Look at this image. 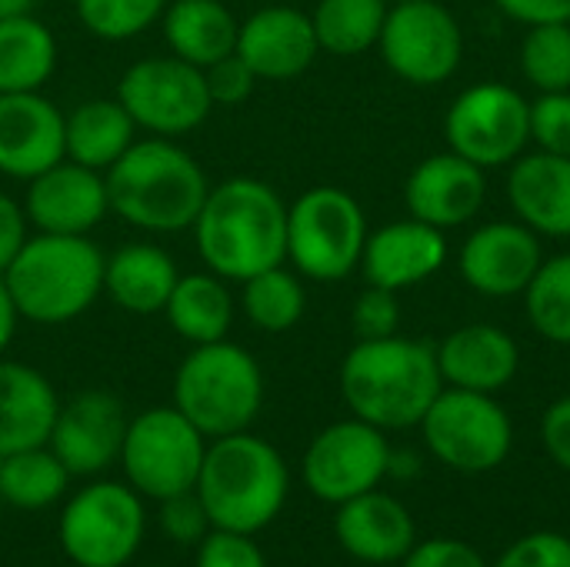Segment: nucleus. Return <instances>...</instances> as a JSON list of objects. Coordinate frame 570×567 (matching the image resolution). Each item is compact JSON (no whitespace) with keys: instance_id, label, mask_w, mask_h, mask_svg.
<instances>
[{"instance_id":"4c0bfd02","label":"nucleus","mask_w":570,"mask_h":567,"mask_svg":"<svg viewBox=\"0 0 570 567\" xmlns=\"http://www.w3.org/2000/svg\"><path fill=\"white\" fill-rule=\"evenodd\" d=\"M194 567H267V558L254 535L210 528L194 551Z\"/></svg>"},{"instance_id":"9b49d317","label":"nucleus","mask_w":570,"mask_h":567,"mask_svg":"<svg viewBox=\"0 0 570 567\" xmlns=\"http://www.w3.org/2000/svg\"><path fill=\"white\" fill-rule=\"evenodd\" d=\"M117 100L134 117V124L154 137L190 134L214 110L204 70L174 53L130 63L117 84Z\"/></svg>"},{"instance_id":"b1692460","label":"nucleus","mask_w":570,"mask_h":567,"mask_svg":"<svg viewBox=\"0 0 570 567\" xmlns=\"http://www.w3.org/2000/svg\"><path fill=\"white\" fill-rule=\"evenodd\" d=\"M508 201L534 234L570 237V157L548 150L518 157L508 174Z\"/></svg>"},{"instance_id":"4be33fe9","label":"nucleus","mask_w":570,"mask_h":567,"mask_svg":"<svg viewBox=\"0 0 570 567\" xmlns=\"http://www.w3.org/2000/svg\"><path fill=\"white\" fill-rule=\"evenodd\" d=\"M448 257V241L444 231L407 217V221H394L374 234H367L364 241V254H361V271L364 281L384 291H404L414 287L428 277H434L441 271Z\"/></svg>"},{"instance_id":"8fccbe9b","label":"nucleus","mask_w":570,"mask_h":567,"mask_svg":"<svg viewBox=\"0 0 570 567\" xmlns=\"http://www.w3.org/2000/svg\"><path fill=\"white\" fill-rule=\"evenodd\" d=\"M391 3H404V0H391Z\"/></svg>"},{"instance_id":"f704fd0d","label":"nucleus","mask_w":570,"mask_h":567,"mask_svg":"<svg viewBox=\"0 0 570 567\" xmlns=\"http://www.w3.org/2000/svg\"><path fill=\"white\" fill-rule=\"evenodd\" d=\"M521 70L541 94L570 90V23L528 27L521 40Z\"/></svg>"},{"instance_id":"ea45409f","label":"nucleus","mask_w":570,"mask_h":567,"mask_svg":"<svg viewBox=\"0 0 570 567\" xmlns=\"http://www.w3.org/2000/svg\"><path fill=\"white\" fill-rule=\"evenodd\" d=\"M351 324H354L357 341H377V338L397 334V328H401V304H397V294L367 284V291L354 301Z\"/></svg>"},{"instance_id":"f8f14e48","label":"nucleus","mask_w":570,"mask_h":567,"mask_svg":"<svg viewBox=\"0 0 570 567\" xmlns=\"http://www.w3.org/2000/svg\"><path fill=\"white\" fill-rule=\"evenodd\" d=\"M391 454L387 431L351 414L347 421H334L314 434L301 461V478L317 501L337 508L381 488L391 475Z\"/></svg>"},{"instance_id":"e433bc0d","label":"nucleus","mask_w":570,"mask_h":567,"mask_svg":"<svg viewBox=\"0 0 570 567\" xmlns=\"http://www.w3.org/2000/svg\"><path fill=\"white\" fill-rule=\"evenodd\" d=\"M531 140L538 150L570 157V90L541 94L531 104Z\"/></svg>"},{"instance_id":"49530a36","label":"nucleus","mask_w":570,"mask_h":567,"mask_svg":"<svg viewBox=\"0 0 570 567\" xmlns=\"http://www.w3.org/2000/svg\"><path fill=\"white\" fill-rule=\"evenodd\" d=\"M511 20L524 27L538 23H570V0H494Z\"/></svg>"},{"instance_id":"9d476101","label":"nucleus","mask_w":570,"mask_h":567,"mask_svg":"<svg viewBox=\"0 0 570 567\" xmlns=\"http://www.w3.org/2000/svg\"><path fill=\"white\" fill-rule=\"evenodd\" d=\"M417 428L428 451L458 475L498 471L514 444L511 414L498 398L464 388H444Z\"/></svg>"},{"instance_id":"7ed1b4c3","label":"nucleus","mask_w":570,"mask_h":567,"mask_svg":"<svg viewBox=\"0 0 570 567\" xmlns=\"http://www.w3.org/2000/svg\"><path fill=\"white\" fill-rule=\"evenodd\" d=\"M104 180L110 211L150 234L194 227L210 190L204 167L170 137L134 140L120 160L104 170Z\"/></svg>"},{"instance_id":"2f4dec72","label":"nucleus","mask_w":570,"mask_h":567,"mask_svg":"<svg viewBox=\"0 0 570 567\" xmlns=\"http://www.w3.org/2000/svg\"><path fill=\"white\" fill-rule=\"evenodd\" d=\"M387 20V0H321L311 13L321 50L357 57L377 47Z\"/></svg>"},{"instance_id":"c756f323","label":"nucleus","mask_w":570,"mask_h":567,"mask_svg":"<svg viewBox=\"0 0 570 567\" xmlns=\"http://www.w3.org/2000/svg\"><path fill=\"white\" fill-rule=\"evenodd\" d=\"M57 70V40L33 13L0 20V94L40 90Z\"/></svg>"},{"instance_id":"f257e3e1","label":"nucleus","mask_w":570,"mask_h":567,"mask_svg":"<svg viewBox=\"0 0 570 567\" xmlns=\"http://www.w3.org/2000/svg\"><path fill=\"white\" fill-rule=\"evenodd\" d=\"M190 231L204 267L224 281H247L287 261V204L257 177L210 187Z\"/></svg>"},{"instance_id":"20e7f679","label":"nucleus","mask_w":570,"mask_h":567,"mask_svg":"<svg viewBox=\"0 0 570 567\" xmlns=\"http://www.w3.org/2000/svg\"><path fill=\"white\" fill-rule=\"evenodd\" d=\"M194 495L200 498L214 528L257 538L281 518L287 505L291 468L271 441L237 431L207 441Z\"/></svg>"},{"instance_id":"a19ab883","label":"nucleus","mask_w":570,"mask_h":567,"mask_svg":"<svg viewBox=\"0 0 570 567\" xmlns=\"http://www.w3.org/2000/svg\"><path fill=\"white\" fill-rule=\"evenodd\" d=\"M491 567H570V538L561 531H531L508 545Z\"/></svg>"},{"instance_id":"ddd939ff","label":"nucleus","mask_w":570,"mask_h":567,"mask_svg":"<svg viewBox=\"0 0 570 567\" xmlns=\"http://www.w3.org/2000/svg\"><path fill=\"white\" fill-rule=\"evenodd\" d=\"M444 137L454 154L484 170L514 164L531 140V104L508 84L481 80L448 107Z\"/></svg>"},{"instance_id":"39448f33","label":"nucleus","mask_w":570,"mask_h":567,"mask_svg":"<svg viewBox=\"0 0 570 567\" xmlns=\"http://www.w3.org/2000/svg\"><path fill=\"white\" fill-rule=\"evenodd\" d=\"M104 251L83 234H33L3 271L20 317L33 324H67L104 294Z\"/></svg>"},{"instance_id":"2eb2a0df","label":"nucleus","mask_w":570,"mask_h":567,"mask_svg":"<svg viewBox=\"0 0 570 567\" xmlns=\"http://www.w3.org/2000/svg\"><path fill=\"white\" fill-rule=\"evenodd\" d=\"M127 411L110 391H80L60 404L47 448L60 458L70 478H100L120 461Z\"/></svg>"},{"instance_id":"58836bf2","label":"nucleus","mask_w":570,"mask_h":567,"mask_svg":"<svg viewBox=\"0 0 570 567\" xmlns=\"http://www.w3.org/2000/svg\"><path fill=\"white\" fill-rule=\"evenodd\" d=\"M157 518H160V528L164 535L174 541V545H184V548H197L207 531L214 528L200 498L194 491H184V495H174L167 501H157Z\"/></svg>"},{"instance_id":"c9c22d12","label":"nucleus","mask_w":570,"mask_h":567,"mask_svg":"<svg viewBox=\"0 0 570 567\" xmlns=\"http://www.w3.org/2000/svg\"><path fill=\"white\" fill-rule=\"evenodd\" d=\"M170 0H77L80 23L100 40H130L150 30Z\"/></svg>"},{"instance_id":"72a5a7b5","label":"nucleus","mask_w":570,"mask_h":567,"mask_svg":"<svg viewBox=\"0 0 570 567\" xmlns=\"http://www.w3.org/2000/svg\"><path fill=\"white\" fill-rule=\"evenodd\" d=\"M524 307L531 328L544 341L570 344V254L541 261L531 284L524 287Z\"/></svg>"},{"instance_id":"3c124183","label":"nucleus","mask_w":570,"mask_h":567,"mask_svg":"<svg viewBox=\"0 0 570 567\" xmlns=\"http://www.w3.org/2000/svg\"><path fill=\"white\" fill-rule=\"evenodd\" d=\"M150 567H167V565H150Z\"/></svg>"},{"instance_id":"6ab92c4d","label":"nucleus","mask_w":570,"mask_h":567,"mask_svg":"<svg viewBox=\"0 0 570 567\" xmlns=\"http://www.w3.org/2000/svg\"><path fill=\"white\" fill-rule=\"evenodd\" d=\"M67 157L63 114L40 90L0 94V174L33 180Z\"/></svg>"},{"instance_id":"5701e85b","label":"nucleus","mask_w":570,"mask_h":567,"mask_svg":"<svg viewBox=\"0 0 570 567\" xmlns=\"http://www.w3.org/2000/svg\"><path fill=\"white\" fill-rule=\"evenodd\" d=\"M438 368L448 388L498 394L521 371L518 341L498 324H464L438 348Z\"/></svg>"},{"instance_id":"1a4fd4ad","label":"nucleus","mask_w":570,"mask_h":567,"mask_svg":"<svg viewBox=\"0 0 570 567\" xmlns=\"http://www.w3.org/2000/svg\"><path fill=\"white\" fill-rule=\"evenodd\" d=\"M364 241L367 217L341 187H311L287 207V261L311 281H344L357 271Z\"/></svg>"},{"instance_id":"dca6fc26","label":"nucleus","mask_w":570,"mask_h":567,"mask_svg":"<svg viewBox=\"0 0 570 567\" xmlns=\"http://www.w3.org/2000/svg\"><path fill=\"white\" fill-rule=\"evenodd\" d=\"M27 221L40 234H90L110 211L107 180L100 170H90L77 160H60L27 180L23 201Z\"/></svg>"},{"instance_id":"09e8293b","label":"nucleus","mask_w":570,"mask_h":567,"mask_svg":"<svg viewBox=\"0 0 570 567\" xmlns=\"http://www.w3.org/2000/svg\"><path fill=\"white\" fill-rule=\"evenodd\" d=\"M37 0H0V20L7 17H20V13H30Z\"/></svg>"},{"instance_id":"f03ea898","label":"nucleus","mask_w":570,"mask_h":567,"mask_svg":"<svg viewBox=\"0 0 570 567\" xmlns=\"http://www.w3.org/2000/svg\"><path fill=\"white\" fill-rule=\"evenodd\" d=\"M444 391L438 348L414 338L357 341L341 364V398L347 411L381 431L417 428Z\"/></svg>"},{"instance_id":"423d86ee","label":"nucleus","mask_w":570,"mask_h":567,"mask_svg":"<svg viewBox=\"0 0 570 567\" xmlns=\"http://www.w3.org/2000/svg\"><path fill=\"white\" fill-rule=\"evenodd\" d=\"M174 408L207 438L250 431L264 408V371L240 344H197L174 374Z\"/></svg>"},{"instance_id":"4468645a","label":"nucleus","mask_w":570,"mask_h":567,"mask_svg":"<svg viewBox=\"0 0 570 567\" xmlns=\"http://www.w3.org/2000/svg\"><path fill=\"white\" fill-rule=\"evenodd\" d=\"M377 47L391 74L414 87H434L461 67L464 33L438 0H404L387 7Z\"/></svg>"},{"instance_id":"a878e982","label":"nucleus","mask_w":570,"mask_h":567,"mask_svg":"<svg viewBox=\"0 0 570 567\" xmlns=\"http://www.w3.org/2000/svg\"><path fill=\"white\" fill-rule=\"evenodd\" d=\"M180 271L174 257L157 244H124L107 257L104 294L127 314H164Z\"/></svg>"},{"instance_id":"c03bdc74","label":"nucleus","mask_w":570,"mask_h":567,"mask_svg":"<svg viewBox=\"0 0 570 567\" xmlns=\"http://www.w3.org/2000/svg\"><path fill=\"white\" fill-rule=\"evenodd\" d=\"M541 444L548 458L570 475V394L558 398L541 418Z\"/></svg>"},{"instance_id":"6e6552de","label":"nucleus","mask_w":570,"mask_h":567,"mask_svg":"<svg viewBox=\"0 0 570 567\" xmlns=\"http://www.w3.org/2000/svg\"><path fill=\"white\" fill-rule=\"evenodd\" d=\"M207 454V438L174 408H147L127 421L120 444L124 481L144 501H167L174 495L194 491L200 465Z\"/></svg>"},{"instance_id":"7c9ffc66","label":"nucleus","mask_w":570,"mask_h":567,"mask_svg":"<svg viewBox=\"0 0 570 567\" xmlns=\"http://www.w3.org/2000/svg\"><path fill=\"white\" fill-rule=\"evenodd\" d=\"M70 481V471L47 444L0 458V505L17 511H47L60 505Z\"/></svg>"},{"instance_id":"bb28decb","label":"nucleus","mask_w":570,"mask_h":567,"mask_svg":"<svg viewBox=\"0 0 570 567\" xmlns=\"http://www.w3.org/2000/svg\"><path fill=\"white\" fill-rule=\"evenodd\" d=\"M160 30L174 57L204 70L237 50L240 23L220 0H170Z\"/></svg>"},{"instance_id":"aec40b11","label":"nucleus","mask_w":570,"mask_h":567,"mask_svg":"<svg viewBox=\"0 0 570 567\" xmlns=\"http://www.w3.org/2000/svg\"><path fill=\"white\" fill-rule=\"evenodd\" d=\"M484 194H488L484 167L471 164L454 150L424 157L404 184V204L411 217L438 231L468 224L481 211Z\"/></svg>"},{"instance_id":"412c9836","label":"nucleus","mask_w":570,"mask_h":567,"mask_svg":"<svg viewBox=\"0 0 570 567\" xmlns=\"http://www.w3.org/2000/svg\"><path fill=\"white\" fill-rule=\"evenodd\" d=\"M237 53L257 74V80L301 77L321 53L311 13L284 3L254 10L237 33Z\"/></svg>"},{"instance_id":"a18cd8bd","label":"nucleus","mask_w":570,"mask_h":567,"mask_svg":"<svg viewBox=\"0 0 570 567\" xmlns=\"http://www.w3.org/2000/svg\"><path fill=\"white\" fill-rule=\"evenodd\" d=\"M27 211L13 201V197H7V194H0V274L10 267V261L20 254V247L27 244Z\"/></svg>"},{"instance_id":"37998d69","label":"nucleus","mask_w":570,"mask_h":567,"mask_svg":"<svg viewBox=\"0 0 570 567\" xmlns=\"http://www.w3.org/2000/svg\"><path fill=\"white\" fill-rule=\"evenodd\" d=\"M401 567H491L488 558L471 545V541H461V538H428V541H417L407 555Z\"/></svg>"},{"instance_id":"393cba45","label":"nucleus","mask_w":570,"mask_h":567,"mask_svg":"<svg viewBox=\"0 0 570 567\" xmlns=\"http://www.w3.org/2000/svg\"><path fill=\"white\" fill-rule=\"evenodd\" d=\"M60 398L30 364L0 358V458L50 441Z\"/></svg>"},{"instance_id":"79ce46f5","label":"nucleus","mask_w":570,"mask_h":567,"mask_svg":"<svg viewBox=\"0 0 570 567\" xmlns=\"http://www.w3.org/2000/svg\"><path fill=\"white\" fill-rule=\"evenodd\" d=\"M204 80H207V94L214 104L220 107H237L244 104L254 87H257V74L244 63V57L234 50L227 57H220L217 63L204 67Z\"/></svg>"},{"instance_id":"473e14b6","label":"nucleus","mask_w":570,"mask_h":567,"mask_svg":"<svg viewBox=\"0 0 570 567\" xmlns=\"http://www.w3.org/2000/svg\"><path fill=\"white\" fill-rule=\"evenodd\" d=\"M240 284H244V294H240L244 317L257 331L284 334V331L301 324V317L307 311V294H304V284L294 271H287L281 264V267L261 271Z\"/></svg>"},{"instance_id":"de8ad7c7","label":"nucleus","mask_w":570,"mask_h":567,"mask_svg":"<svg viewBox=\"0 0 570 567\" xmlns=\"http://www.w3.org/2000/svg\"><path fill=\"white\" fill-rule=\"evenodd\" d=\"M17 321H20V314H17V307H13V297H10L7 281H3V274H0V358H3V351L10 348L13 334H17Z\"/></svg>"},{"instance_id":"c85d7f7f","label":"nucleus","mask_w":570,"mask_h":567,"mask_svg":"<svg viewBox=\"0 0 570 567\" xmlns=\"http://www.w3.org/2000/svg\"><path fill=\"white\" fill-rule=\"evenodd\" d=\"M164 314L174 334L184 338L190 348L214 344V341H224L234 324V297L224 277L210 271L180 274Z\"/></svg>"},{"instance_id":"0eeeda50","label":"nucleus","mask_w":570,"mask_h":567,"mask_svg":"<svg viewBox=\"0 0 570 567\" xmlns=\"http://www.w3.org/2000/svg\"><path fill=\"white\" fill-rule=\"evenodd\" d=\"M147 531L144 498L127 481L90 478L63 498L57 541L77 567H127Z\"/></svg>"},{"instance_id":"cd10ccee","label":"nucleus","mask_w":570,"mask_h":567,"mask_svg":"<svg viewBox=\"0 0 570 567\" xmlns=\"http://www.w3.org/2000/svg\"><path fill=\"white\" fill-rule=\"evenodd\" d=\"M134 130H137V124L117 97L83 100L63 117L67 160H77V164L104 174L134 144Z\"/></svg>"},{"instance_id":"a211bd4d","label":"nucleus","mask_w":570,"mask_h":567,"mask_svg":"<svg viewBox=\"0 0 570 567\" xmlns=\"http://www.w3.org/2000/svg\"><path fill=\"white\" fill-rule=\"evenodd\" d=\"M334 538L341 551L361 565H401L417 545V521L404 501L374 488L337 505Z\"/></svg>"},{"instance_id":"f3484780","label":"nucleus","mask_w":570,"mask_h":567,"mask_svg":"<svg viewBox=\"0 0 570 567\" xmlns=\"http://www.w3.org/2000/svg\"><path fill=\"white\" fill-rule=\"evenodd\" d=\"M541 261V241L528 224L491 221L461 247V277L484 297H514L524 294Z\"/></svg>"}]
</instances>
